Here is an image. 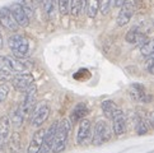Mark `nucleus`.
Listing matches in <instances>:
<instances>
[{"instance_id":"nucleus-1","label":"nucleus","mask_w":154,"mask_h":153,"mask_svg":"<svg viewBox=\"0 0 154 153\" xmlns=\"http://www.w3.org/2000/svg\"><path fill=\"white\" fill-rule=\"evenodd\" d=\"M70 130H71V124L69 123V120L63 119L57 123L56 135H55V140H54V144L51 148L54 153H60L66 148Z\"/></svg>"},{"instance_id":"nucleus-2","label":"nucleus","mask_w":154,"mask_h":153,"mask_svg":"<svg viewBox=\"0 0 154 153\" xmlns=\"http://www.w3.org/2000/svg\"><path fill=\"white\" fill-rule=\"evenodd\" d=\"M8 45L15 58L23 59L29 52V42L22 35H13L12 37H9Z\"/></svg>"},{"instance_id":"nucleus-3","label":"nucleus","mask_w":154,"mask_h":153,"mask_svg":"<svg viewBox=\"0 0 154 153\" xmlns=\"http://www.w3.org/2000/svg\"><path fill=\"white\" fill-rule=\"evenodd\" d=\"M111 134H112V130L109 128V125L107 121L104 120H100L97 121L94 130L92 133V143L93 145H102L103 143H106L111 139Z\"/></svg>"},{"instance_id":"nucleus-4","label":"nucleus","mask_w":154,"mask_h":153,"mask_svg":"<svg viewBox=\"0 0 154 153\" xmlns=\"http://www.w3.org/2000/svg\"><path fill=\"white\" fill-rule=\"evenodd\" d=\"M48 115H50V105H48L46 101L38 102L36 107L33 108V111H32V117H31L32 126L40 128L47 120Z\"/></svg>"},{"instance_id":"nucleus-5","label":"nucleus","mask_w":154,"mask_h":153,"mask_svg":"<svg viewBox=\"0 0 154 153\" xmlns=\"http://www.w3.org/2000/svg\"><path fill=\"white\" fill-rule=\"evenodd\" d=\"M136 8V0H125L117 15V26L124 27L130 22Z\"/></svg>"},{"instance_id":"nucleus-6","label":"nucleus","mask_w":154,"mask_h":153,"mask_svg":"<svg viewBox=\"0 0 154 153\" xmlns=\"http://www.w3.org/2000/svg\"><path fill=\"white\" fill-rule=\"evenodd\" d=\"M33 82H35L33 75L24 72V73H17V75H14L13 79H12V84L17 91L26 92L32 84H33Z\"/></svg>"},{"instance_id":"nucleus-7","label":"nucleus","mask_w":154,"mask_h":153,"mask_svg":"<svg viewBox=\"0 0 154 153\" xmlns=\"http://www.w3.org/2000/svg\"><path fill=\"white\" fill-rule=\"evenodd\" d=\"M111 121H112V132L115 134L116 135L125 134L126 128H128V121H126V116L122 110L117 108V110L112 114Z\"/></svg>"},{"instance_id":"nucleus-8","label":"nucleus","mask_w":154,"mask_h":153,"mask_svg":"<svg viewBox=\"0 0 154 153\" xmlns=\"http://www.w3.org/2000/svg\"><path fill=\"white\" fill-rule=\"evenodd\" d=\"M36 98H37V88H36L35 84H32L29 88L26 91V97H24L23 102L20 103V107H22V110H23L24 117L33 111L35 105H36Z\"/></svg>"},{"instance_id":"nucleus-9","label":"nucleus","mask_w":154,"mask_h":153,"mask_svg":"<svg viewBox=\"0 0 154 153\" xmlns=\"http://www.w3.org/2000/svg\"><path fill=\"white\" fill-rule=\"evenodd\" d=\"M0 24H2L5 30L17 32L19 26L17 23V20L14 19L12 12L9 8H2L0 9Z\"/></svg>"},{"instance_id":"nucleus-10","label":"nucleus","mask_w":154,"mask_h":153,"mask_svg":"<svg viewBox=\"0 0 154 153\" xmlns=\"http://www.w3.org/2000/svg\"><path fill=\"white\" fill-rule=\"evenodd\" d=\"M92 135V125L88 119H83L79 121L78 132H76V143L78 144H85L91 139Z\"/></svg>"},{"instance_id":"nucleus-11","label":"nucleus","mask_w":154,"mask_h":153,"mask_svg":"<svg viewBox=\"0 0 154 153\" xmlns=\"http://www.w3.org/2000/svg\"><path fill=\"white\" fill-rule=\"evenodd\" d=\"M10 12H12L14 19L17 20V23L19 27H27L29 24V17L27 15V13L24 12L23 7H22V4L19 3H14L9 7Z\"/></svg>"},{"instance_id":"nucleus-12","label":"nucleus","mask_w":154,"mask_h":153,"mask_svg":"<svg viewBox=\"0 0 154 153\" xmlns=\"http://www.w3.org/2000/svg\"><path fill=\"white\" fill-rule=\"evenodd\" d=\"M56 130H57V123H54L48 126V129L45 132V136H43V142H42V147L40 149V153H48L51 151L54 140H55V135H56Z\"/></svg>"},{"instance_id":"nucleus-13","label":"nucleus","mask_w":154,"mask_h":153,"mask_svg":"<svg viewBox=\"0 0 154 153\" xmlns=\"http://www.w3.org/2000/svg\"><path fill=\"white\" fill-rule=\"evenodd\" d=\"M129 93H130V97L133 98V101H135V102H148L150 100V97L146 93L145 87L139 83L131 84Z\"/></svg>"},{"instance_id":"nucleus-14","label":"nucleus","mask_w":154,"mask_h":153,"mask_svg":"<svg viewBox=\"0 0 154 153\" xmlns=\"http://www.w3.org/2000/svg\"><path fill=\"white\" fill-rule=\"evenodd\" d=\"M5 60H7V65H8V69L10 70V73H24V72H28L29 69V65L26 61H23V60H20L19 58L7 56Z\"/></svg>"},{"instance_id":"nucleus-15","label":"nucleus","mask_w":154,"mask_h":153,"mask_svg":"<svg viewBox=\"0 0 154 153\" xmlns=\"http://www.w3.org/2000/svg\"><path fill=\"white\" fill-rule=\"evenodd\" d=\"M43 136H45V129H38L33 134V136H32L28 149H27V153H40V149L42 147V142H43Z\"/></svg>"},{"instance_id":"nucleus-16","label":"nucleus","mask_w":154,"mask_h":153,"mask_svg":"<svg viewBox=\"0 0 154 153\" xmlns=\"http://www.w3.org/2000/svg\"><path fill=\"white\" fill-rule=\"evenodd\" d=\"M125 38L129 43H135V45H139V46H141L143 43L148 40V37L143 33V32H140L139 28H136V27H133V28L126 33Z\"/></svg>"},{"instance_id":"nucleus-17","label":"nucleus","mask_w":154,"mask_h":153,"mask_svg":"<svg viewBox=\"0 0 154 153\" xmlns=\"http://www.w3.org/2000/svg\"><path fill=\"white\" fill-rule=\"evenodd\" d=\"M10 134V119L8 116L0 117V149L7 143Z\"/></svg>"},{"instance_id":"nucleus-18","label":"nucleus","mask_w":154,"mask_h":153,"mask_svg":"<svg viewBox=\"0 0 154 153\" xmlns=\"http://www.w3.org/2000/svg\"><path fill=\"white\" fill-rule=\"evenodd\" d=\"M88 112H89V108H88V106L85 105L84 102H79L78 105L74 107L73 112H71L70 120H71L73 123H79L80 120H83V119L87 116Z\"/></svg>"},{"instance_id":"nucleus-19","label":"nucleus","mask_w":154,"mask_h":153,"mask_svg":"<svg viewBox=\"0 0 154 153\" xmlns=\"http://www.w3.org/2000/svg\"><path fill=\"white\" fill-rule=\"evenodd\" d=\"M101 108H102V112L104 114V116L106 117H108V119H111V116H112V114L117 110V105L113 101H111V100H106V101H103L102 103H101Z\"/></svg>"},{"instance_id":"nucleus-20","label":"nucleus","mask_w":154,"mask_h":153,"mask_svg":"<svg viewBox=\"0 0 154 153\" xmlns=\"http://www.w3.org/2000/svg\"><path fill=\"white\" fill-rule=\"evenodd\" d=\"M101 0H87V15L89 18H94L100 10Z\"/></svg>"},{"instance_id":"nucleus-21","label":"nucleus","mask_w":154,"mask_h":153,"mask_svg":"<svg viewBox=\"0 0 154 153\" xmlns=\"http://www.w3.org/2000/svg\"><path fill=\"white\" fill-rule=\"evenodd\" d=\"M140 52L144 56L154 55V38H148V40L140 46Z\"/></svg>"},{"instance_id":"nucleus-22","label":"nucleus","mask_w":154,"mask_h":153,"mask_svg":"<svg viewBox=\"0 0 154 153\" xmlns=\"http://www.w3.org/2000/svg\"><path fill=\"white\" fill-rule=\"evenodd\" d=\"M9 148L13 153H19L22 148V140H20V135L18 133H14L12 135V138L9 140Z\"/></svg>"},{"instance_id":"nucleus-23","label":"nucleus","mask_w":154,"mask_h":153,"mask_svg":"<svg viewBox=\"0 0 154 153\" xmlns=\"http://www.w3.org/2000/svg\"><path fill=\"white\" fill-rule=\"evenodd\" d=\"M55 3H56V0H43V12L48 19L54 18L55 15Z\"/></svg>"},{"instance_id":"nucleus-24","label":"nucleus","mask_w":154,"mask_h":153,"mask_svg":"<svg viewBox=\"0 0 154 153\" xmlns=\"http://www.w3.org/2000/svg\"><path fill=\"white\" fill-rule=\"evenodd\" d=\"M24 119H26V117H24L23 110H22V107H20V105H19V106L13 111V114H12V121H13V124L15 125V126H20Z\"/></svg>"},{"instance_id":"nucleus-25","label":"nucleus","mask_w":154,"mask_h":153,"mask_svg":"<svg viewBox=\"0 0 154 153\" xmlns=\"http://www.w3.org/2000/svg\"><path fill=\"white\" fill-rule=\"evenodd\" d=\"M83 0H70V13L73 17H78L82 8H83Z\"/></svg>"},{"instance_id":"nucleus-26","label":"nucleus","mask_w":154,"mask_h":153,"mask_svg":"<svg viewBox=\"0 0 154 153\" xmlns=\"http://www.w3.org/2000/svg\"><path fill=\"white\" fill-rule=\"evenodd\" d=\"M148 119L144 117H137V123H136V133L139 135H144L148 133Z\"/></svg>"},{"instance_id":"nucleus-27","label":"nucleus","mask_w":154,"mask_h":153,"mask_svg":"<svg viewBox=\"0 0 154 153\" xmlns=\"http://www.w3.org/2000/svg\"><path fill=\"white\" fill-rule=\"evenodd\" d=\"M56 2H57L59 12L63 15H66L70 12V0H56Z\"/></svg>"},{"instance_id":"nucleus-28","label":"nucleus","mask_w":154,"mask_h":153,"mask_svg":"<svg viewBox=\"0 0 154 153\" xmlns=\"http://www.w3.org/2000/svg\"><path fill=\"white\" fill-rule=\"evenodd\" d=\"M112 3H113V0H101V2H100V10H101V13L106 15L109 12V9H111Z\"/></svg>"},{"instance_id":"nucleus-29","label":"nucleus","mask_w":154,"mask_h":153,"mask_svg":"<svg viewBox=\"0 0 154 153\" xmlns=\"http://www.w3.org/2000/svg\"><path fill=\"white\" fill-rule=\"evenodd\" d=\"M22 7H23L27 15L31 18L32 14H33V3H32V0H23L22 2Z\"/></svg>"},{"instance_id":"nucleus-30","label":"nucleus","mask_w":154,"mask_h":153,"mask_svg":"<svg viewBox=\"0 0 154 153\" xmlns=\"http://www.w3.org/2000/svg\"><path fill=\"white\" fill-rule=\"evenodd\" d=\"M145 68L148 70V73L154 75V55L148 56L146 61H145Z\"/></svg>"},{"instance_id":"nucleus-31","label":"nucleus","mask_w":154,"mask_h":153,"mask_svg":"<svg viewBox=\"0 0 154 153\" xmlns=\"http://www.w3.org/2000/svg\"><path fill=\"white\" fill-rule=\"evenodd\" d=\"M8 95H9V87L7 84H0V103L5 101Z\"/></svg>"},{"instance_id":"nucleus-32","label":"nucleus","mask_w":154,"mask_h":153,"mask_svg":"<svg viewBox=\"0 0 154 153\" xmlns=\"http://www.w3.org/2000/svg\"><path fill=\"white\" fill-rule=\"evenodd\" d=\"M0 73H10L7 65V60H5L4 56H0Z\"/></svg>"},{"instance_id":"nucleus-33","label":"nucleus","mask_w":154,"mask_h":153,"mask_svg":"<svg viewBox=\"0 0 154 153\" xmlns=\"http://www.w3.org/2000/svg\"><path fill=\"white\" fill-rule=\"evenodd\" d=\"M148 123H149L152 126H154V112H150L148 115Z\"/></svg>"},{"instance_id":"nucleus-34","label":"nucleus","mask_w":154,"mask_h":153,"mask_svg":"<svg viewBox=\"0 0 154 153\" xmlns=\"http://www.w3.org/2000/svg\"><path fill=\"white\" fill-rule=\"evenodd\" d=\"M124 2L125 0H115V5H116V7H121V5L124 4Z\"/></svg>"},{"instance_id":"nucleus-35","label":"nucleus","mask_w":154,"mask_h":153,"mask_svg":"<svg viewBox=\"0 0 154 153\" xmlns=\"http://www.w3.org/2000/svg\"><path fill=\"white\" fill-rule=\"evenodd\" d=\"M2 47H3V36L0 35V50H2Z\"/></svg>"},{"instance_id":"nucleus-36","label":"nucleus","mask_w":154,"mask_h":153,"mask_svg":"<svg viewBox=\"0 0 154 153\" xmlns=\"http://www.w3.org/2000/svg\"><path fill=\"white\" fill-rule=\"evenodd\" d=\"M87 3V0H83V4H85Z\"/></svg>"}]
</instances>
